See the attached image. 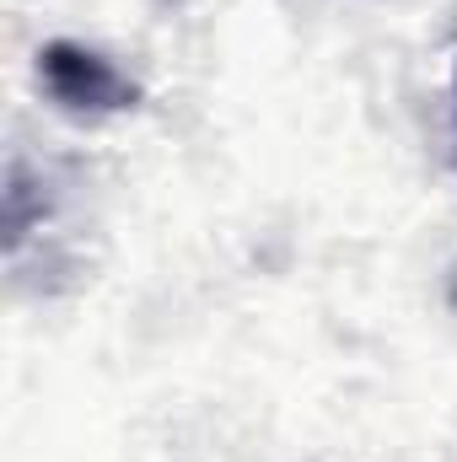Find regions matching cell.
<instances>
[{"label": "cell", "mask_w": 457, "mask_h": 462, "mask_svg": "<svg viewBox=\"0 0 457 462\" xmlns=\"http://www.w3.org/2000/svg\"><path fill=\"white\" fill-rule=\"evenodd\" d=\"M38 81L70 114H118V108H129L140 97L135 81L108 54H98L87 43H70V38H60V43H49L38 54Z\"/></svg>", "instance_id": "obj_1"}]
</instances>
